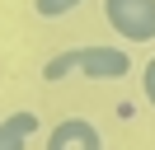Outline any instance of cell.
<instances>
[{"label":"cell","mask_w":155,"mask_h":150,"mask_svg":"<svg viewBox=\"0 0 155 150\" xmlns=\"http://www.w3.org/2000/svg\"><path fill=\"white\" fill-rule=\"evenodd\" d=\"M132 70V56L122 52V47H108V42H89V47H66V52L47 56L42 61V80H71V75H80V80H122V75Z\"/></svg>","instance_id":"1"},{"label":"cell","mask_w":155,"mask_h":150,"mask_svg":"<svg viewBox=\"0 0 155 150\" xmlns=\"http://www.w3.org/2000/svg\"><path fill=\"white\" fill-rule=\"evenodd\" d=\"M104 19L127 42H155V0H104Z\"/></svg>","instance_id":"2"},{"label":"cell","mask_w":155,"mask_h":150,"mask_svg":"<svg viewBox=\"0 0 155 150\" xmlns=\"http://www.w3.org/2000/svg\"><path fill=\"white\" fill-rule=\"evenodd\" d=\"M42 150H104V136H99L94 122L66 117V122H57V127L47 131V145Z\"/></svg>","instance_id":"3"},{"label":"cell","mask_w":155,"mask_h":150,"mask_svg":"<svg viewBox=\"0 0 155 150\" xmlns=\"http://www.w3.org/2000/svg\"><path fill=\"white\" fill-rule=\"evenodd\" d=\"M33 131H38V112H10L0 122V150H28Z\"/></svg>","instance_id":"4"},{"label":"cell","mask_w":155,"mask_h":150,"mask_svg":"<svg viewBox=\"0 0 155 150\" xmlns=\"http://www.w3.org/2000/svg\"><path fill=\"white\" fill-rule=\"evenodd\" d=\"M80 0H33V9H38V19H61V14H71Z\"/></svg>","instance_id":"5"},{"label":"cell","mask_w":155,"mask_h":150,"mask_svg":"<svg viewBox=\"0 0 155 150\" xmlns=\"http://www.w3.org/2000/svg\"><path fill=\"white\" fill-rule=\"evenodd\" d=\"M141 89H146V103L155 108V56L146 61V70H141Z\"/></svg>","instance_id":"6"}]
</instances>
